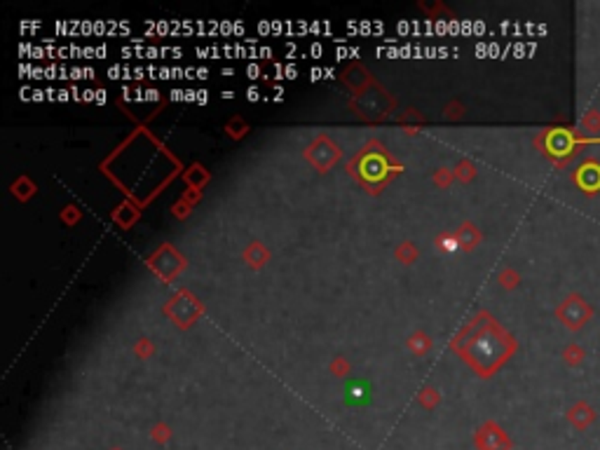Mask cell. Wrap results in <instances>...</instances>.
I'll list each match as a JSON object with an SVG mask.
<instances>
[{
    "mask_svg": "<svg viewBox=\"0 0 600 450\" xmlns=\"http://www.w3.org/2000/svg\"><path fill=\"white\" fill-rule=\"evenodd\" d=\"M556 317L561 319V324L568 331H582L584 326L594 319V307L589 305V300L580 294H570L563 303L556 307Z\"/></svg>",
    "mask_w": 600,
    "mask_h": 450,
    "instance_id": "6da1fadb",
    "label": "cell"
},
{
    "mask_svg": "<svg viewBox=\"0 0 600 450\" xmlns=\"http://www.w3.org/2000/svg\"><path fill=\"white\" fill-rule=\"evenodd\" d=\"M476 444L481 450H511V441L509 437L502 432V427H497L495 423H488L478 432Z\"/></svg>",
    "mask_w": 600,
    "mask_h": 450,
    "instance_id": "7a4b0ae2",
    "label": "cell"
},
{
    "mask_svg": "<svg viewBox=\"0 0 600 450\" xmlns=\"http://www.w3.org/2000/svg\"><path fill=\"white\" fill-rule=\"evenodd\" d=\"M565 418H568V423L573 425L577 432H587L589 427L598 420V413H596L594 406L582 399V401H577V404L570 406L568 413H565Z\"/></svg>",
    "mask_w": 600,
    "mask_h": 450,
    "instance_id": "3957f363",
    "label": "cell"
},
{
    "mask_svg": "<svg viewBox=\"0 0 600 450\" xmlns=\"http://www.w3.org/2000/svg\"><path fill=\"white\" fill-rule=\"evenodd\" d=\"M575 181L587 195H596V192H600V164L596 160L582 162V167L575 174Z\"/></svg>",
    "mask_w": 600,
    "mask_h": 450,
    "instance_id": "277c9868",
    "label": "cell"
},
{
    "mask_svg": "<svg viewBox=\"0 0 600 450\" xmlns=\"http://www.w3.org/2000/svg\"><path fill=\"white\" fill-rule=\"evenodd\" d=\"M563 361L568 363L570 368H580L584 361H587V349L577 342H570V345L563 349Z\"/></svg>",
    "mask_w": 600,
    "mask_h": 450,
    "instance_id": "5b68a950",
    "label": "cell"
},
{
    "mask_svg": "<svg viewBox=\"0 0 600 450\" xmlns=\"http://www.w3.org/2000/svg\"><path fill=\"white\" fill-rule=\"evenodd\" d=\"M580 127H582L584 134H589V137H596V134L600 132V111L591 108V111L584 113Z\"/></svg>",
    "mask_w": 600,
    "mask_h": 450,
    "instance_id": "8992f818",
    "label": "cell"
}]
</instances>
